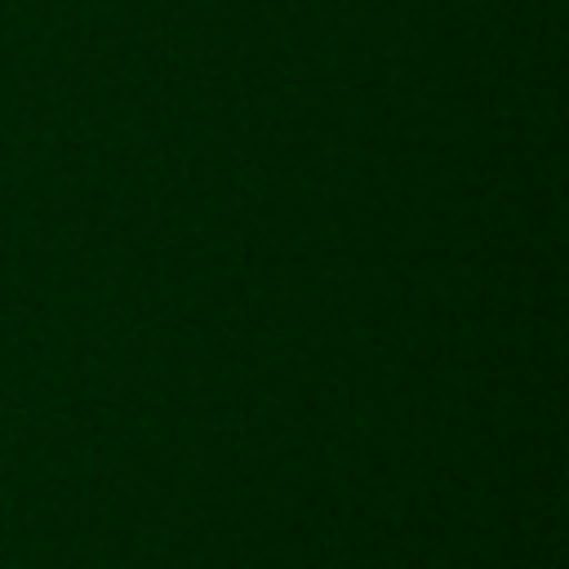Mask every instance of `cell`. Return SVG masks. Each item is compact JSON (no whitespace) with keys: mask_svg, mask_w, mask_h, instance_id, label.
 <instances>
[]
</instances>
